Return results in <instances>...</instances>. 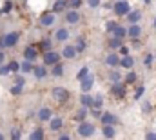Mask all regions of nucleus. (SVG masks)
I'll return each instance as SVG.
<instances>
[{
    "instance_id": "obj_1",
    "label": "nucleus",
    "mask_w": 156,
    "mask_h": 140,
    "mask_svg": "<svg viewBox=\"0 0 156 140\" xmlns=\"http://www.w3.org/2000/svg\"><path fill=\"white\" fill-rule=\"evenodd\" d=\"M51 95H53V98H55L56 104H67V102L71 100V91H69L67 87H62V86L53 87Z\"/></svg>"
},
{
    "instance_id": "obj_2",
    "label": "nucleus",
    "mask_w": 156,
    "mask_h": 140,
    "mask_svg": "<svg viewBox=\"0 0 156 140\" xmlns=\"http://www.w3.org/2000/svg\"><path fill=\"white\" fill-rule=\"evenodd\" d=\"M20 40V33L18 31H9V33H4L0 36V47L4 49H9V47H15Z\"/></svg>"
},
{
    "instance_id": "obj_3",
    "label": "nucleus",
    "mask_w": 156,
    "mask_h": 140,
    "mask_svg": "<svg viewBox=\"0 0 156 140\" xmlns=\"http://www.w3.org/2000/svg\"><path fill=\"white\" fill-rule=\"evenodd\" d=\"M111 9H113L115 17H125L133 7H131V4L127 0H115L113 6H111Z\"/></svg>"
},
{
    "instance_id": "obj_4",
    "label": "nucleus",
    "mask_w": 156,
    "mask_h": 140,
    "mask_svg": "<svg viewBox=\"0 0 156 140\" xmlns=\"http://www.w3.org/2000/svg\"><path fill=\"white\" fill-rule=\"evenodd\" d=\"M76 133H78V137H83V138L93 137V135H94V124H91V122H87V120L78 122Z\"/></svg>"
},
{
    "instance_id": "obj_5",
    "label": "nucleus",
    "mask_w": 156,
    "mask_h": 140,
    "mask_svg": "<svg viewBox=\"0 0 156 140\" xmlns=\"http://www.w3.org/2000/svg\"><path fill=\"white\" fill-rule=\"evenodd\" d=\"M111 95H113L115 98H120V100H123V98L127 97V86L123 84V80H120V82H111Z\"/></svg>"
},
{
    "instance_id": "obj_6",
    "label": "nucleus",
    "mask_w": 156,
    "mask_h": 140,
    "mask_svg": "<svg viewBox=\"0 0 156 140\" xmlns=\"http://www.w3.org/2000/svg\"><path fill=\"white\" fill-rule=\"evenodd\" d=\"M60 60H62V55H60L58 51H55V49H49V51L42 53V62H44L47 68H51L53 64H56V62H60Z\"/></svg>"
},
{
    "instance_id": "obj_7",
    "label": "nucleus",
    "mask_w": 156,
    "mask_h": 140,
    "mask_svg": "<svg viewBox=\"0 0 156 140\" xmlns=\"http://www.w3.org/2000/svg\"><path fill=\"white\" fill-rule=\"evenodd\" d=\"M55 20H56V15H55L53 11H44L38 17V24L42 28H51V26L55 24Z\"/></svg>"
},
{
    "instance_id": "obj_8",
    "label": "nucleus",
    "mask_w": 156,
    "mask_h": 140,
    "mask_svg": "<svg viewBox=\"0 0 156 140\" xmlns=\"http://www.w3.org/2000/svg\"><path fill=\"white\" fill-rule=\"evenodd\" d=\"M40 57V51L37 47V44H29L24 47V58L26 60H31V62H37V58Z\"/></svg>"
},
{
    "instance_id": "obj_9",
    "label": "nucleus",
    "mask_w": 156,
    "mask_h": 140,
    "mask_svg": "<svg viewBox=\"0 0 156 140\" xmlns=\"http://www.w3.org/2000/svg\"><path fill=\"white\" fill-rule=\"evenodd\" d=\"M93 86H94V75L89 71V73L80 80V89H82V93H89V91L93 89Z\"/></svg>"
},
{
    "instance_id": "obj_10",
    "label": "nucleus",
    "mask_w": 156,
    "mask_h": 140,
    "mask_svg": "<svg viewBox=\"0 0 156 140\" xmlns=\"http://www.w3.org/2000/svg\"><path fill=\"white\" fill-rule=\"evenodd\" d=\"M64 20H66V24L75 26V24H78V22L82 20V15H80L78 9H67V11L64 13Z\"/></svg>"
},
{
    "instance_id": "obj_11",
    "label": "nucleus",
    "mask_w": 156,
    "mask_h": 140,
    "mask_svg": "<svg viewBox=\"0 0 156 140\" xmlns=\"http://www.w3.org/2000/svg\"><path fill=\"white\" fill-rule=\"evenodd\" d=\"M49 129H51L53 133L62 131V129H64V118H62V116H58V115H56V116L53 115V116H51V120H49Z\"/></svg>"
},
{
    "instance_id": "obj_12",
    "label": "nucleus",
    "mask_w": 156,
    "mask_h": 140,
    "mask_svg": "<svg viewBox=\"0 0 156 140\" xmlns=\"http://www.w3.org/2000/svg\"><path fill=\"white\" fill-rule=\"evenodd\" d=\"M62 58H67V60H73V58H76V47L73 46V44H66L64 46V49H62Z\"/></svg>"
},
{
    "instance_id": "obj_13",
    "label": "nucleus",
    "mask_w": 156,
    "mask_h": 140,
    "mask_svg": "<svg viewBox=\"0 0 156 140\" xmlns=\"http://www.w3.org/2000/svg\"><path fill=\"white\" fill-rule=\"evenodd\" d=\"M125 20H127V24H140V20H142V11H140V9H131V11L125 15Z\"/></svg>"
},
{
    "instance_id": "obj_14",
    "label": "nucleus",
    "mask_w": 156,
    "mask_h": 140,
    "mask_svg": "<svg viewBox=\"0 0 156 140\" xmlns=\"http://www.w3.org/2000/svg\"><path fill=\"white\" fill-rule=\"evenodd\" d=\"M142 33H144V28L140 24H129V28H127V38H138V36H142Z\"/></svg>"
},
{
    "instance_id": "obj_15",
    "label": "nucleus",
    "mask_w": 156,
    "mask_h": 140,
    "mask_svg": "<svg viewBox=\"0 0 156 140\" xmlns=\"http://www.w3.org/2000/svg\"><path fill=\"white\" fill-rule=\"evenodd\" d=\"M69 36H71V33H69V29L67 28H58L56 31H55V42H67L69 40Z\"/></svg>"
},
{
    "instance_id": "obj_16",
    "label": "nucleus",
    "mask_w": 156,
    "mask_h": 140,
    "mask_svg": "<svg viewBox=\"0 0 156 140\" xmlns=\"http://www.w3.org/2000/svg\"><path fill=\"white\" fill-rule=\"evenodd\" d=\"M105 66H109V68H120V55H118V51H111L105 57Z\"/></svg>"
},
{
    "instance_id": "obj_17",
    "label": "nucleus",
    "mask_w": 156,
    "mask_h": 140,
    "mask_svg": "<svg viewBox=\"0 0 156 140\" xmlns=\"http://www.w3.org/2000/svg\"><path fill=\"white\" fill-rule=\"evenodd\" d=\"M53 115H55V113H53L51 107H40L38 111H37V116H38L40 122H49Z\"/></svg>"
},
{
    "instance_id": "obj_18",
    "label": "nucleus",
    "mask_w": 156,
    "mask_h": 140,
    "mask_svg": "<svg viewBox=\"0 0 156 140\" xmlns=\"http://www.w3.org/2000/svg\"><path fill=\"white\" fill-rule=\"evenodd\" d=\"M67 9H69L67 0H55V2H53V7H51V11H53L55 15H58V13H66Z\"/></svg>"
},
{
    "instance_id": "obj_19",
    "label": "nucleus",
    "mask_w": 156,
    "mask_h": 140,
    "mask_svg": "<svg viewBox=\"0 0 156 140\" xmlns=\"http://www.w3.org/2000/svg\"><path fill=\"white\" fill-rule=\"evenodd\" d=\"M120 68L125 71L133 69L134 68V58L131 57V55H123V57H120Z\"/></svg>"
},
{
    "instance_id": "obj_20",
    "label": "nucleus",
    "mask_w": 156,
    "mask_h": 140,
    "mask_svg": "<svg viewBox=\"0 0 156 140\" xmlns=\"http://www.w3.org/2000/svg\"><path fill=\"white\" fill-rule=\"evenodd\" d=\"M33 75H35L38 80H42V78H45V76L49 75V68H47L45 64H40V66L35 64V68H33Z\"/></svg>"
},
{
    "instance_id": "obj_21",
    "label": "nucleus",
    "mask_w": 156,
    "mask_h": 140,
    "mask_svg": "<svg viewBox=\"0 0 156 140\" xmlns=\"http://www.w3.org/2000/svg\"><path fill=\"white\" fill-rule=\"evenodd\" d=\"M98 120H100V126H104V124H115V126H116V122H118L116 115H113V113H109V111L102 113V116H100Z\"/></svg>"
},
{
    "instance_id": "obj_22",
    "label": "nucleus",
    "mask_w": 156,
    "mask_h": 140,
    "mask_svg": "<svg viewBox=\"0 0 156 140\" xmlns=\"http://www.w3.org/2000/svg\"><path fill=\"white\" fill-rule=\"evenodd\" d=\"M102 135H104L105 138H115V137H116V127H115V124H104V126H102Z\"/></svg>"
},
{
    "instance_id": "obj_23",
    "label": "nucleus",
    "mask_w": 156,
    "mask_h": 140,
    "mask_svg": "<svg viewBox=\"0 0 156 140\" xmlns=\"http://www.w3.org/2000/svg\"><path fill=\"white\" fill-rule=\"evenodd\" d=\"M37 47H38L40 55H42V53H45V51L53 49V40H51V38H42V40L37 42Z\"/></svg>"
},
{
    "instance_id": "obj_24",
    "label": "nucleus",
    "mask_w": 156,
    "mask_h": 140,
    "mask_svg": "<svg viewBox=\"0 0 156 140\" xmlns=\"http://www.w3.org/2000/svg\"><path fill=\"white\" fill-rule=\"evenodd\" d=\"M49 73H51V75H53L55 78H60V76H64V73H66V68H64L62 60H60V62H56V64H53Z\"/></svg>"
},
{
    "instance_id": "obj_25",
    "label": "nucleus",
    "mask_w": 156,
    "mask_h": 140,
    "mask_svg": "<svg viewBox=\"0 0 156 140\" xmlns=\"http://www.w3.org/2000/svg\"><path fill=\"white\" fill-rule=\"evenodd\" d=\"M122 80H123V84H125V86H134V84L138 82V75H136L133 69H129Z\"/></svg>"
},
{
    "instance_id": "obj_26",
    "label": "nucleus",
    "mask_w": 156,
    "mask_h": 140,
    "mask_svg": "<svg viewBox=\"0 0 156 140\" xmlns=\"http://www.w3.org/2000/svg\"><path fill=\"white\" fill-rule=\"evenodd\" d=\"M87 116H89V107L80 105V109L75 113V116H73V118H75L76 122H82V120H87Z\"/></svg>"
},
{
    "instance_id": "obj_27",
    "label": "nucleus",
    "mask_w": 156,
    "mask_h": 140,
    "mask_svg": "<svg viewBox=\"0 0 156 140\" xmlns=\"http://www.w3.org/2000/svg\"><path fill=\"white\" fill-rule=\"evenodd\" d=\"M122 44H123V40H122V38H116V36H113V35L107 40V47H109L111 51H118V47H120Z\"/></svg>"
},
{
    "instance_id": "obj_28",
    "label": "nucleus",
    "mask_w": 156,
    "mask_h": 140,
    "mask_svg": "<svg viewBox=\"0 0 156 140\" xmlns=\"http://www.w3.org/2000/svg\"><path fill=\"white\" fill-rule=\"evenodd\" d=\"M111 35L116 36V38H122V40H123V38H127V28H123L122 24H118L116 28H115V29L111 31Z\"/></svg>"
},
{
    "instance_id": "obj_29",
    "label": "nucleus",
    "mask_w": 156,
    "mask_h": 140,
    "mask_svg": "<svg viewBox=\"0 0 156 140\" xmlns=\"http://www.w3.org/2000/svg\"><path fill=\"white\" fill-rule=\"evenodd\" d=\"M33 68H35V62H31V60L24 58V62H20V73H24V75L33 73Z\"/></svg>"
},
{
    "instance_id": "obj_30",
    "label": "nucleus",
    "mask_w": 156,
    "mask_h": 140,
    "mask_svg": "<svg viewBox=\"0 0 156 140\" xmlns=\"http://www.w3.org/2000/svg\"><path fill=\"white\" fill-rule=\"evenodd\" d=\"M29 138L31 140H44L45 138V131L42 127H35L31 133H29Z\"/></svg>"
},
{
    "instance_id": "obj_31",
    "label": "nucleus",
    "mask_w": 156,
    "mask_h": 140,
    "mask_svg": "<svg viewBox=\"0 0 156 140\" xmlns=\"http://www.w3.org/2000/svg\"><path fill=\"white\" fill-rule=\"evenodd\" d=\"M75 47H76V53H78V55H80V53H83V51L87 49V40H85L83 36H78Z\"/></svg>"
},
{
    "instance_id": "obj_32",
    "label": "nucleus",
    "mask_w": 156,
    "mask_h": 140,
    "mask_svg": "<svg viewBox=\"0 0 156 140\" xmlns=\"http://www.w3.org/2000/svg\"><path fill=\"white\" fill-rule=\"evenodd\" d=\"M107 76H109V80H111V82H120V80L123 78V76H122V73L118 71V68H111V71H109V75H107Z\"/></svg>"
},
{
    "instance_id": "obj_33",
    "label": "nucleus",
    "mask_w": 156,
    "mask_h": 140,
    "mask_svg": "<svg viewBox=\"0 0 156 140\" xmlns=\"http://www.w3.org/2000/svg\"><path fill=\"white\" fill-rule=\"evenodd\" d=\"M13 7H15V4L11 0H4V6L0 7V15H9L13 11Z\"/></svg>"
},
{
    "instance_id": "obj_34",
    "label": "nucleus",
    "mask_w": 156,
    "mask_h": 140,
    "mask_svg": "<svg viewBox=\"0 0 156 140\" xmlns=\"http://www.w3.org/2000/svg\"><path fill=\"white\" fill-rule=\"evenodd\" d=\"M93 104V97L89 93H82L80 95V105H85V107H91Z\"/></svg>"
},
{
    "instance_id": "obj_35",
    "label": "nucleus",
    "mask_w": 156,
    "mask_h": 140,
    "mask_svg": "<svg viewBox=\"0 0 156 140\" xmlns=\"http://www.w3.org/2000/svg\"><path fill=\"white\" fill-rule=\"evenodd\" d=\"M9 93H11L13 97H20V95L24 93V86H20V84H13V86L9 87Z\"/></svg>"
},
{
    "instance_id": "obj_36",
    "label": "nucleus",
    "mask_w": 156,
    "mask_h": 140,
    "mask_svg": "<svg viewBox=\"0 0 156 140\" xmlns=\"http://www.w3.org/2000/svg\"><path fill=\"white\" fill-rule=\"evenodd\" d=\"M144 93H145V86H144V84L136 86V89H134V95H133V100H140V98L144 97Z\"/></svg>"
},
{
    "instance_id": "obj_37",
    "label": "nucleus",
    "mask_w": 156,
    "mask_h": 140,
    "mask_svg": "<svg viewBox=\"0 0 156 140\" xmlns=\"http://www.w3.org/2000/svg\"><path fill=\"white\" fill-rule=\"evenodd\" d=\"M9 137H11L13 140H20V138H22V129H20L18 126H13V127H11Z\"/></svg>"
},
{
    "instance_id": "obj_38",
    "label": "nucleus",
    "mask_w": 156,
    "mask_h": 140,
    "mask_svg": "<svg viewBox=\"0 0 156 140\" xmlns=\"http://www.w3.org/2000/svg\"><path fill=\"white\" fill-rule=\"evenodd\" d=\"M91 107H98V109H102V107H104V97H102V95L93 97V104H91Z\"/></svg>"
},
{
    "instance_id": "obj_39",
    "label": "nucleus",
    "mask_w": 156,
    "mask_h": 140,
    "mask_svg": "<svg viewBox=\"0 0 156 140\" xmlns=\"http://www.w3.org/2000/svg\"><path fill=\"white\" fill-rule=\"evenodd\" d=\"M153 62H154V55L145 53V55H144V66H145V68H151V66H153Z\"/></svg>"
},
{
    "instance_id": "obj_40",
    "label": "nucleus",
    "mask_w": 156,
    "mask_h": 140,
    "mask_svg": "<svg viewBox=\"0 0 156 140\" xmlns=\"http://www.w3.org/2000/svg\"><path fill=\"white\" fill-rule=\"evenodd\" d=\"M7 66H9V71H11L13 75L20 71V62H16V60H11V62H7Z\"/></svg>"
},
{
    "instance_id": "obj_41",
    "label": "nucleus",
    "mask_w": 156,
    "mask_h": 140,
    "mask_svg": "<svg viewBox=\"0 0 156 140\" xmlns=\"http://www.w3.org/2000/svg\"><path fill=\"white\" fill-rule=\"evenodd\" d=\"M82 4H83V0H67L69 9H80V7H82Z\"/></svg>"
},
{
    "instance_id": "obj_42",
    "label": "nucleus",
    "mask_w": 156,
    "mask_h": 140,
    "mask_svg": "<svg viewBox=\"0 0 156 140\" xmlns=\"http://www.w3.org/2000/svg\"><path fill=\"white\" fill-rule=\"evenodd\" d=\"M102 113H104V111H102V109H98V107H89V115H91L93 118H100V116H102Z\"/></svg>"
},
{
    "instance_id": "obj_43",
    "label": "nucleus",
    "mask_w": 156,
    "mask_h": 140,
    "mask_svg": "<svg viewBox=\"0 0 156 140\" xmlns=\"http://www.w3.org/2000/svg\"><path fill=\"white\" fill-rule=\"evenodd\" d=\"M118 24H120V22H116V20H107V22H105V31H107V33H111Z\"/></svg>"
},
{
    "instance_id": "obj_44",
    "label": "nucleus",
    "mask_w": 156,
    "mask_h": 140,
    "mask_svg": "<svg viewBox=\"0 0 156 140\" xmlns=\"http://www.w3.org/2000/svg\"><path fill=\"white\" fill-rule=\"evenodd\" d=\"M15 84L26 86V76H24V75H20V71H18V73H15Z\"/></svg>"
},
{
    "instance_id": "obj_45",
    "label": "nucleus",
    "mask_w": 156,
    "mask_h": 140,
    "mask_svg": "<svg viewBox=\"0 0 156 140\" xmlns=\"http://www.w3.org/2000/svg\"><path fill=\"white\" fill-rule=\"evenodd\" d=\"M87 73H89V68H87V66H82V68H80V71L76 73V78H78V80H82Z\"/></svg>"
},
{
    "instance_id": "obj_46",
    "label": "nucleus",
    "mask_w": 156,
    "mask_h": 140,
    "mask_svg": "<svg viewBox=\"0 0 156 140\" xmlns=\"http://www.w3.org/2000/svg\"><path fill=\"white\" fill-rule=\"evenodd\" d=\"M85 2H87V6H89L91 9H96V7L102 6V0H85Z\"/></svg>"
},
{
    "instance_id": "obj_47",
    "label": "nucleus",
    "mask_w": 156,
    "mask_h": 140,
    "mask_svg": "<svg viewBox=\"0 0 156 140\" xmlns=\"http://www.w3.org/2000/svg\"><path fill=\"white\" fill-rule=\"evenodd\" d=\"M151 111H153V105L149 104V102H144V105H142V113H144V115H151Z\"/></svg>"
},
{
    "instance_id": "obj_48",
    "label": "nucleus",
    "mask_w": 156,
    "mask_h": 140,
    "mask_svg": "<svg viewBox=\"0 0 156 140\" xmlns=\"http://www.w3.org/2000/svg\"><path fill=\"white\" fill-rule=\"evenodd\" d=\"M11 71H9V66L7 64H0V76H7Z\"/></svg>"
},
{
    "instance_id": "obj_49",
    "label": "nucleus",
    "mask_w": 156,
    "mask_h": 140,
    "mask_svg": "<svg viewBox=\"0 0 156 140\" xmlns=\"http://www.w3.org/2000/svg\"><path fill=\"white\" fill-rule=\"evenodd\" d=\"M129 40H131V46H133V47H136V49L142 47V40H140V36H138V38H129Z\"/></svg>"
},
{
    "instance_id": "obj_50",
    "label": "nucleus",
    "mask_w": 156,
    "mask_h": 140,
    "mask_svg": "<svg viewBox=\"0 0 156 140\" xmlns=\"http://www.w3.org/2000/svg\"><path fill=\"white\" fill-rule=\"evenodd\" d=\"M145 138L147 140H156V133L154 131H147V133H145Z\"/></svg>"
},
{
    "instance_id": "obj_51",
    "label": "nucleus",
    "mask_w": 156,
    "mask_h": 140,
    "mask_svg": "<svg viewBox=\"0 0 156 140\" xmlns=\"http://www.w3.org/2000/svg\"><path fill=\"white\" fill-rule=\"evenodd\" d=\"M58 138H60V140H71V135H67V133H64V135H60Z\"/></svg>"
},
{
    "instance_id": "obj_52",
    "label": "nucleus",
    "mask_w": 156,
    "mask_h": 140,
    "mask_svg": "<svg viewBox=\"0 0 156 140\" xmlns=\"http://www.w3.org/2000/svg\"><path fill=\"white\" fill-rule=\"evenodd\" d=\"M4 60H5V53L0 49V64H4Z\"/></svg>"
},
{
    "instance_id": "obj_53",
    "label": "nucleus",
    "mask_w": 156,
    "mask_h": 140,
    "mask_svg": "<svg viewBox=\"0 0 156 140\" xmlns=\"http://www.w3.org/2000/svg\"><path fill=\"white\" fill-rule=\"evenodd\" d=\"M153 28L156 29V17H154V20H153Z\"/></svg>"
},
{
    "instance_id": "obj_54",
    "label": "nucleus",
    "mask_w": 156,
    "mask_h": 140,
    "mask_svg": "<svg viewBox=\"0 0 156 140\" xmlns=\"http://www.w3.org/2000/svg\"><path fill=\"white\" fill-rule=\"evenodd\" d=\"M144 2H145V4H147V6H149V4H151V0H144Z\"/></svg>"
},
{
    "instance_id": "obj_55",
    "label": "nucleus",
    "mask_w": 156,
    "mask_h": 140,
    "mask_svg": "<svg viewBox=\"0 0 156 140\" xmlns=\"http://www.w3.org/2000/svg\"><path fill=\"white\" fill-rule=\"evenodd\" d=\"M4 138H5V137H4V135H2V133H0V140H4Z\"/></svg>"
},
{
    "instance_id": "obj_56",
    "label": "nucleus",
    "mask_w": 156,
    "mask_h": 140,
    "mask_svg": "<svg viewBox=\"0 0 156 140\" xmlns=\"http://www.w3.org/2000/svg\"><path fill=\"white\" fill-rule=\"evenodd\" d=\"M154 58H156V53H154Z\"/></svg>"
},
{
    "instance_id": "obj_57",
    "label": "nucleus",
    "mask_w": 156,
    "mask_h": 140,
    "mask_svg": "<svg viewBox=\"0 0 156 140\" xmlns=\"http://www.w3.org/2000/svg\"><path fill=\"white\" fill-rule=\"evenodd\" d=\"M0 49H2V47H0Z\"/></svg>"
}]
</instances>
